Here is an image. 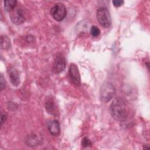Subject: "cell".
<instances>
[{"label":"cell","mask_w":150,"mask_h":150,"mask_svg":"<svg viewBox=\"0 0 150 150\" xmlns=\"http://www.w3.org/2000/svg\"><path fill=\"white\" fill-rule=\"evenodd\" d=\"M110 111L112 118L120 122L125 121L129 113L126 101L121 97H117L112 101L110 106Z\"/></svg>","instance_id":"obj_1"},{"label":"cell","mask_w":150,"mask_h":150,"mask_svg":"<svg viewBox=\"0 0 150 150\" xmlns=\"http://www.w3.org/2000/svg\"><path fill=\"white\" fill-rule=\"evenodd\" d=\"M97 19L100 25L104 28H108L111 24V19L109 11L105 7L98 8L96 13Z\"/></svg>","instance_id":"obj_2"},{"label":"cell","mask_w":150,"mask_h":150,"mask_svg":"<svg viewBox=\"0 0 150 150\" xmlns=\"http://www.w3.org/2000/svg\"><path fill=\"white\" fill-rule=\"evenodd\" d=\"M100 98L104 102H108L115 94V89L113 85L110 83L103 84L100 88Z\"/></svg>","instance_id":"obj_3"},{"label":"cell","mask_w":150,"mask_h":150,"mask_svg":"<svg viewBox=\"0 0 150 150\" xmlns=\"http://www.w3.org/2000/svg\"><path fill=\"white\" fill-rule=\"evenodd\" d=\"M66 6L62 3L56 4L50 10L52 16L57 21H62L66 16Z\"/></svg>","instance_id":"obj_4"},{"label":"cell","mask_w":150,"mask_h":150,"mask_svg":"<svg viewBox=\"0 0 150 150\" xmlns=\"http://www.w3.org/2000/svg\"><path fill=\"white\" fill-rule=\"evenodd\" d=\"M66 67V60L64 55L59 53L56 54L53 63V70L56 73H60L64 70Z\"/></svg>","instance_id":"obj_5"},{"label":"cell","mask_w":150,"mask_h":150,"mask_svg":"<svg viewBox=\"0 0 150 150\" xmlns=\"http://www.w3.org/2000/svg\"><path fill=\"white\" fill-rule=\"evenodd\" d=\"M10 17L12 22L16 25L22 24L26 20L25 13L22 8L13 9L10 15Z\"/></svg>","instance_id":"obj_6"},{"label":"cell","mask_w":150,"mask_h":150,"mask_svg":"<svg viewBox=\"0 0 150 150\" xmlns=\"http://www.w3.org/2000/svg\"><path fill=\"white\" fill-rule=\"evenodd\" d=\"M69 76L70 81L75 85L79 86L80 84V75L76 64L71 63L69 69Z\"/></svg>","instance_id":"obj_7"},{"label":"cell","mask_w":150,"mask_h":150,"mask_svg":"<svg viewBox=\"0 0 150 150\" xmlns=\"http://www.w3.org/2000/svg\"><path fill=\"white\" fill-rule=\"evenodd\" d=\"M47 128L51 135L57 136L60 132L59 122L57 120H50L47 122Z\"/></svg>","instance_id":"obj_8"},{"label":"cell","mask_w":150,"mask_h":150,"mask_svg":"<svg viewBox=\"0 0 150 150\" xmlns=\"http://www.w3.org/2000/svg\"><path fill=\"white\" fill-rule=\"evenodd\" d=\"M8 74L11 83L15 86H18L20 83V78L17 70L14 67H10L8 70Z\"/></svg>","instance_id":"obj_9"},{"label":"cell","mask_w":150,"mask_h":150,"mask_svg":"<svg viewBox=\"0 0 150 150\" xmlns=\"http://www.w3.org/2000/svg\"><path fill=\"white\" fill-rule=\"evenodd\" d=\"M45 108L47 112L53 115H56L57 114V108L54 104V102L52 98H47L45 102Z\"/></svg>","instance_id":"obj_10"},{"label":"cell","mask_w":150,"mask_h":150,"mask_svg":"<svg viewBox=\"0 0 150 150\" xmlns=\"http://www.w3.org/2000/svg\"><path fill=\"white\" fill-rule=\"evenodd\" d=\"M17 5V1L16 0H6L4 1V8L6 11L12 12L15 9Z\"/></svg>","instance_id":"obj_11"},{"label":"cell","mask_w":150,"mask_h":150,"mask_svg":"<svg viewBox=\"0 0 150 150\" xmlns=\"http://www.w3.org/2000/svg\"><path fill=\"white\" fill-rule=\"evenodd\" d=\"M26 143L27 144L30 146H34L38 145L39 142V139L38 137L35 135H31L29 137H28V138L26 139Z\"/></svg>","instance_id":"obj_12"},{"label":"cell","mask_w":150,"mask_h":150,"mask_svg":"<svg viewBox=\"0 0 150 150\" xmlns=\"http://www.w3.org/2000/svg\"><path fill=\"white\" fill-rule=\"evenodd\" d=\"M1 49L6 50L10 47L11 42L9 39L6 36H1Z\"/></svg>","instance_id":"obj_13"},{"label":"cell","mask_w":150,"mask_h":150,"mask_svg":"<svg viewBox=\"0 0 150 150\" xmlns=\"http://www.w3.org/2000/svg\"><path fill=\"white\" fill-rule=\"evenodd\" d=\"M90 33L93 37H97L100 34V30L96 26H92L90 28Z\"/></svg>","instance_id":"obj_14"},{"label":"cell","mask_w":150,"mask_h":150,"mask_svg":"<svg viewBox=\"0 0 150 150\" xmlns=\"http://www.w3.org/2000/svg\"><path fill=\"white\" fill-rule=\"evenodd\" d=\"M81 144L83 145V147L86 148V147H88V146H91L92 145V143L91 142V141L90 140V139H88L87 137H84L83 140H82V142Z\"/></svg>","instance_id":"obj_15"},{"label":"cell","mask_w":150,"mask_h":150,"mask_svg":"<svg viewBox=\"0 0 150 150\" xmlns=\"http://www.w3.org/2000/svg\"><path fill=\"white\" fill-rule=\"evenodd\" d=\"M5 86H6V83L5 81L4 80V78L3 77V76L1 74V77H0V87H1V90H2L5 88Z\"/></svg>","instance_id":"obj_16"},{"label":"cell","mask_w":150,"mask_h":150,"mask_svg":"<svg viewBox=\"0 0 150 150\" xmlns=\"http://www.w3.org/2000/svg\"><path fill=\"white\" fill-rule=\"evenodd\" d=\"M113 5L116 6V7H119L121 5H122V4L124 3V1L122 0H114L112 1Z\"/></svg>","instance_id":"obj_17"},{"label":"cell","mask_w":150,"mask_h":150,"mask_svg":"<svg viewBox=\"0 0 150 150\" xmlns=\"http://www.w3.org/2000/svg\"><path fill=\"white\" fill-rule=\"evenodd\" d=\"M7 118V115L5 113H1V125L2 126V125L4 124V123L6 121Z\"/></svg>","instance_id":"obj_18"},{"label":"cell","mask_w":150,"mask_h":150,"mask_svg":"<svg viewBox=\"0 0 150 150\" xmlns=\"http://www.w3.org/2000/svg\"><path fill=\"white\" fill-rule=\"evenodd\" d=\"M149 146L148 145H146V146H145L144 147V149H149Z\"/></svg>","instance_id":"obj_19"}]
</instances>
